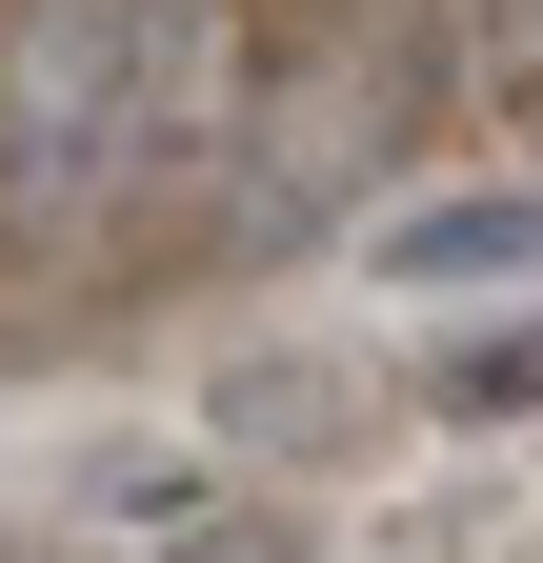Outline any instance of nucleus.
<instances>
[{
  "instance_id": "nucleus-4",
  "label": "nucleus",
  "mask_w": 543,
  "mask_h": 563,
  "mask_svg": "<svg viewBox=\"0 0 543 563\" xmlns=\"http://www.w3.org/2000/svg\"><path fill=\"white\" fill-rule=\"evenodd\" d=\"M201 483H222V443H201V422H181V443H101L81 483H60V504H81V523H181Z\"/></svg>"
},
{
  "instance_id": "nucleus-5",
  "label": "nucleus",
  "mask_w": 543,
  "mask_h": 563,
  "mask_svg": "<svg viewBox=\"0 0 543 563\" xmlns=\"http://www.w3.org/2000/svg\"><path fill=\"white\" fill-rule=\"evenodd\" d=\"M142 563H322V523H302V504H242V483H201Z\"/></svg>"
},
{
  "instance_id": "nucleus-3",
  "label": "nucleus",
  "mask_w": 543,
  "mask_h": 563,
  "mask_svg": "<svg viewBox=\"0 0 543 563\" xmlns=\"http://www.w3.org/2000/svg\"><path fill=\"white\" fill-rule=\"evenodd\" d=\"M402 422H443V443H523V422H543V282H523V302H443V342L402 363Z\"/></svg>"
},
{
  "instance_id": "nucleus-1",
  "label": "nucleus",
  "mask_w": 543,
  "mask_h": 563,
  "mask_svg": "<svg viewBox=\"0 0 543 563\" xmlns=\"http://www.w3.org/2000/svg\"><path fill=\"white\" fill-rule=\"evenodd\" d=\"M181 422L222 463H262V483H363L402 443V363H383V342H242V363H201Z\"/></svg>"
},
{
  "instance_id": "nucleus-2",
  "label": "nucleus",
  "mask_w": 543,
  "mask_h": 563,
  "mask_svg": "<svg viewBox=\"0 0 543 563\" xmlns=\"http://www.w3.org/2000/svg\"><path fill=\"white\" fill-rule=\"evenodd\" d=\"M383 302H523L543 282V181H443V201H402V222L363 242Z\"/></svg>"
}]
</instances>
